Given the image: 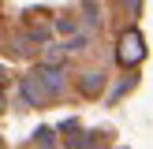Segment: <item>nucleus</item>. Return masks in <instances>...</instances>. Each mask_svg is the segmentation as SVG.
<instances>
[{"label":"nucleus","instance_id":"1","mask_svg":"<svg viewBox=\"0 0 153 149\" xmlns=\"http://www.w3.org/2000/svg\"><path fill=\"white\" fill-rule=\"evenodd\" d=\"M116 60L120 67H138L142 60H146V37H142V30H123L116 41Z\"/></svg>","mask_w":153,"mask_h":149},{"label":"nucleus","instance_id":"2","mask_svg":"<svg viewBox=\"0 0 153 149\" xmlns=\"http://www.w3.org/2000/svg\"><path fill=\"white\" fill-rule=\"evenodd\" d=\"M30 74L37 78V86L45 89V97H49V101H52V97H60V89H64V67H49V63H41L37 71H30Z\"/></svg>","mask_w":153,"mask_h":149},{"label":"nucleus","instance_id":"3","mask_svg":"<svg viewBox=\"0 0 153 149\" xmlns=\"http://www.w3.org/2000/svg\"><path fill=\"white\" fill-rule=\"evenodd\" d=\"M105 78H108L105 71H82V74H79V93H82V97L105 93Z\"/></svg>","mask_w":153,"mask_h":149},{"label":"nucleus","instance_id":"4","mask_svg":"<svg viewBox=\"0 0 153 149\" xmlns=\"http://www.w3.org/2000/svg\"><path fill=\"white\" fill-rule=\"evenodd\" d=\"M19 89H22V101H26V104H45V101H49V97H45V89L37 86V78H34V74H22Z\"/></svg>","mask_w":153,"mask_h":149},{"label":"nucleus","instance_id":"5","mask_svg":"<svg viewBox=\"0 0 153 149\" xmlns=\"http://www.w3.org/2000/svg\"><path fill=\"white\" fill-rule=\"evenodd\" d=\"M34 145L37 149H52L56 145V131H52V127H37L34 131Z\"/></svg>","mask_w":153,"mask_h":149},{"label":"nucleus","instance_id":"6","mask_svg":"<svg viewBox=\"0 0 153 149\" xmlns=\"http://www.w3.org/2000/svg\"><path fill=\"white\" fill-rule=\"evenodd\" d=\"M64 56H67L64 45H52V49H45V63H49V67H60V63H64Z\"/></svg>","mask_w":153,"mask_h":149},{"label":"nucleus","instance_id":"7","mask_svg":"<svg viewBox=\"0 0 153 149\" xmlns=\"http://www.w3.org/2000/svg\"><path fill=\"white\" fill-rule=\"evenodd\" d=\"M56 30H60V34H71V37H75V30H79V22H75L71 15H64V19H56Z\"/></svg>","mask_w":153,"mask_h":149},{"label":"nucleus","instance_id":"8","mask_svg":"<svg viewBox=\"0 0 153 149\" xmlns=\"http://www.w3.org/2000/svg\"><path fill=\"white\" fill-rule=\"evenodd\" d=\"M86 41H90L86 34H75V37H67V45H64V49H67V52H75V49H86Z\"/></svg>","mask_w":153,"mask_h":149},{"label":"nucleus","instance_id":"9","mask_svg":"<svg viewBox=\"0 0 153 149\" xmlns=\"http://www.w3.org/2000/svg\"><path fill=\"white\" fill-rule=\"evenodd\" d=\"M127 89H131V78H127V82H120V86H116V89H112V101H116V97H123V93H127Z\"/></svg>","mask_w":153,"mask_h":149},{"label":"nucleus","instance_id":"10","mask_svg":"<svg viewBox=\"0 0 153 149\" xmlns=\"http://www.w3.org/2000/svg\"><path fill=\"white\" fill-rule=\"evenodd\" d=\"M120 4H123L127 11H138V7H142V0H120Z\"/></svg>","mask_w":153,"mask_h":149},{"label":"nucleus","instance_id":"11","mask_svg":"<svg viewBox=\"0 0 153 149\" xmlns=\"http://www.w3.org/2000/svg\"><path fill=\"white\" fill-rule=\"evenodd\" d=\"M82 149H101V138H97V131H94V138H90V142H86Z\"/></svg>","mask_w":153,"mask_h":149},{"label":"nucleus","instance_id":"12","mask_svg":"<svg viewBox=\"0 0 153 149\" xmlns=\"http://www.w3.org/2000/svg\"><path fill=\"white\" fill-rule=\"evenodd\" d=\"M4 104H7V101H4V89H0V112H4Z\"/></svg>","mask_w":153,"mask_h":149},{"label":"nucleus","instance_id":"13","mask_svg":"<svg viewBox=\"0 0 153 149\" xmlns=\"http://www.w3.org/2000/svg\"><path fill=\"white\" fill-rule=\"evenodd\" d=\"M0 86H4V67H0Z\"/></svg>","mask_w":153,"mask_h":149}]
</instances>
